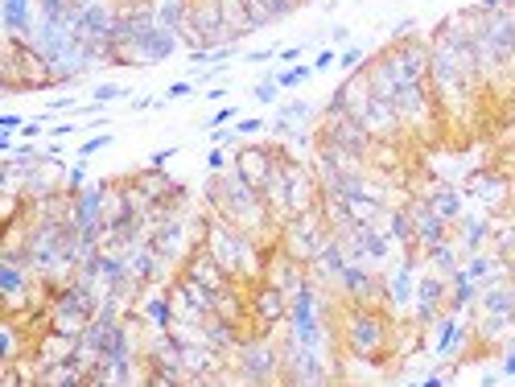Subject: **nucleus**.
Here are the masks:
<instances>
[{"label": "nucleus", "mask_w": 515, "mask_h": 387, "mask_svg": "<svg viewBox=\"0 0 515 387\" xmlns=\"http://www.w3.org/2000/svg\"><path fill=\"white\" fill-rule=\"evenodd\" d=\"M128 108L132 112H153V108H161V99L157 95H136V99H128Z\"/></svg>", "instance_id": "44"}, {"label": "nucleus", "mask_w": 515, "mask_h": 387, "mask_svg": "<svg viewBox=\"0 0 515 387\" xmlns=\"http://www.w3.org/2000/svg\"><path fill=\"white\" fill-rule=\"evenodd\" d=\"M478 383H483V387H495V383H507V379H503V367H495V371H483V375H478Z\"/></svg>", "instance_id": "55"}, {"label": "nucleus", "mask_w": 515, "mask_h": 387, "mask_svg": "<svg viewBox=\"0 0 515 387\" xmlns=\"http://www.w3.org/2000/svg\"><path fill=\"white\" fill-rule=\"evenodd\" d=\"M277 157H281V145L272 140V145H256V140H244V145L235 149V157H231V169L239 173L244 182H252L256 190L268 182V173L277 169Z\"/></svg>", "instance_id": "14"}, {"label": "nucleus", "mask_w": 515, "mask_h": 387, "mask_svg": "<svg viewBox=\"0 0 515 387\" xmlns=\"http://www.w3.org/2000/svg\"><path fill=\"white\" fill-rule=\"evenodd\" d=\"M132 186L141 190L149 202H165L169 194H174V182H169V173H165V169H157V165L136 169V173H132Z\"/></svg>", "instance_id": "27"}, {"label": "nucleus", "mask_w": 515, "mask_h": 387, "mask_svg": "<svg viewBox=\"0 0 515 387\" xmlns=\"http://www.w3.org/2000/svg\"><path fill=\"white\" fill-rule=\"evenodd\" d=\"M421 198H425V202H429V206H433L437 215H441L445 223H450V227H454V223L466 215V202H470V198H466V190H458V186H445V182L429 186Z\"/></svg>", "instance_id": "24"}, {"label": "nucleus", "mask_w": 515, "mask_h": 387, "mask_svg": "<svg viewBox=\"0 0 515 387\" xmlns=\"http://www.w3.org/2000/svg\"><path fill=\"white\" fill-rule=\"evenodd\" d=\"M404 206H408V215H412V252L425 256L429 248H437L441 239L454 235V227L445 223L425 198H404Z\"/></svg>", "instance_id": "13"}, {"label": "nucleus", "mask_w": 515, "mask_h": 387, "mask_svg": "<svg viewBox=\"0 0 515 387\" xmlns=\"http://www.w3.org/2000/svg\"><path fill=\"white\" fill-rule=\"evenodd\" d=\"M301 50H305V46H285L277 58H281V62H297V58H301Z\"/></svg>", "instance_id": "56"}, {"label": "nucleus", "mask_w": 515, "mask_h": 387, "mask_svg": "<svg viewBox=\"0 0 515 387\" xmlns=\"http://www.w3.org/2000/svg\"><path fill=\"white\" fill-rule=\"evenodd\" d=\"M194 91H198V87L182 79V83H169V87H165V99H186V95H194Z\"/></svg>", "instance_id": "46"}, {"label": "nucleus", "mask_w": 515, "mask_h": 387, "mask_svg": "<svg viewBox=\"0 0 515 387\" xmlns=\"http://www.w3.org/2000/svg\"><path fill=\"white\" fill-rule=\"evenodd\" d=\"M0 128H5V132H21V128H25V116L5 112V116H0Z\"/></svg>", "instance_id": "50"}, {"label": "nucleus", "mask_w": 515, "mask_h": 387, "mask_svg": "<svg viewBox=\"0 0 515 387\" xmlns=\"http://www.w3.org/2000/svg\"><path fill=\"white\" fill-rule=\"evenodd\" d=\"M330 46H334V50H338V46H351V29H347V25H334V29H330Z\"/></svg>", "instance_id": "48"}, {"label": "nucleus", "mask_w": 515, "mask_h": 387, "mask_svg": "<svg viewBox=\"0 0 515 387\" xmlns=\"http://www.w3.org/2000/svg\"><path fill=\"white\" fill-rule=\"evenodd\" d=\"M421 272H425V256L421 252H404L400 264H392L384 272V309L392 313V318H404V313L412 309Z\"/></svg>", "instance_id": "5"}, {"label": "nucleus", "mask_w": 515, "mask_h": 387, "mask_svg": "<svg viewBox=\"0 0 515 387\" xmlns=\"http://www.w3.org/2000/svg\"><path fill=\"white\" fill-rule=\"evenodd\" d=\"M71 132H79V124H71V120H62V124H54V128H50V136H54V140H66Z\"/></svg>", "instance_id": "53"}, {"label": "nucleus", "mask_w": 515, "mask_h": 387, "mask_svg": "<svg viewBox=\"0 0 515 387\" xmlns=\"http://www.w3.org/2000/svg\"><path fill=\"white\" fill-rule=\"evenodd\" d=\"M227 367L235 371V383H281V338L277 330H256V334H244L235 342V350L227 355Z\"/></svg>", "instance_id": "3"}, {"label": "nucleus", "mask_w": 515, "mask_h": 387, "mask_svg": "<svg viewBox=\"0 0 515 387\" xmlns=\"http://www.w3.org/2000/svg\"><path fill=\"white\" fill-rule=\"evenodd\" d=\"M231 161H227V149L223 145H211V153H206V173H227Z\"/></svg>", "instance_id": "39"}, {"label": "nucleus", "mask_w": 515, "mask_h": 387, "mask_svg": "<svg viewBox=\"0 0 515 387\" xmlns=\"http://www.w3.org/2000/svg\"><path fill=\"white\" fill-rule=\"evenodd\" d=\"M491 231H495V215H487L483 206H478V210H466V215L454 223V239H458L462 256H474V252L491 248Z\"/></svg>", "instance_id": "21"}, {"label": "nucleus", "mask_w": 515, "mask_h": 387, "mask_svg": "<svg viewBox=\"0 0 515 387\" xmlns=\"http://www.w3.org/2000/svg\"><path fill=\"white\" fill-rule=\"evenodd\" d=\"M392 313L384 305H359L347 301L338 313V342L359 363H384L392 355Z\"/></svg>", "instance_id": "2"}, {"label": "nucleus", "mask_w": 515, "mask_h": 387, "mask_svg": "<svg viewBox=\"0 0 515 387\" xmlns=\"http://www.w3.org/2000/svg\"><path fill=\"white\" fill-rule=\"evenodd\" d=\"M367 58H371V54H367L363 46H342V50H338V70H342V75H351V70H363V66H367Z\"/></svg>", "instance_id": "34"}, {"label": "nucleus", "mask_w": 515, "mask_h": 387, "mask_svg": "<svg viewBox=\"0 0 515 387\" xmlns=\"http://www.w3.org/2000/svg\"><path fill=\"white\" fill-rule=\"evenodd\" d=\"M0 21H5L9 42H25L33 25H38V0H5L0 5Z\"/></svg>", "instance_id": "23"}, {"label": "nucleus", "mask_w": 515, "mask_h": 387, "mask_svg": "<svg viewBox=\"0 0 515 387\" xmlns=\"http://www.w3.org/2000/svg\"><path fill=\"white\" fill-rule=\"evenodd\" d=\"M244 9L252 21V33H256V29H268V25L293 17L301 9V0H244Z\"/></svg>", "instance_id": "25"}, {"label": "nucleus", "mask_w": 515, "mask_h": 387, "mask_svg": "<svg viewBox=\"0 0 515 387\" xmlns=\"http://www.w3.org/2000/svg\"><path fill=\"white\" fill-rule=\"evenodd\" d=\"M239 120V108H219L211 120H206V128H227V124H235Z\"/></svg>", "instance_id": "42"}, {"label": "nucleus", "mask_w": 515, "mask_h": 387, "mask_svg": "<svg viewBox=\"0 0 515 387\" xmlns=\"http://www.w3.org/2000/svg\"><path fill=\"white\" fill-rule=\"evenodd\" d=\"M507 5H511V0H478V5H474V9H478V13H487V17H491V13H503Z\"/></svg>", "instance_id": "49"}, {"label": "nucleus", "mask_w": 515, "mask_h": 387, "mask_svg": "<svg viewBox=\"0 0 515 387\" xmlns=\"http://www.w3.org/2000/svg\"><path fill=\"white\" fill-rule=\"evenodd\" d=\"M417 29V21L412 17H404V21H396V29H392V42H400V38H408V33Z\"/></svg>", "instance_id": "51"}, {"label": "nucleus", "mask_w": 515, "mask_h": 387, "mask_svg": "<svg viewBox=\"0 0 515 387\" xmlns=\"http://www.w3.org/2000/svg\"><path fill=\"white\" fill-rule=\"evenodd\" d=\"M466 198H474L478 206L487 210V215H507V210H515V186L503 169L487 165V169H478L470 173V182H466Z\"/></svg>", "instance_id": "8"}, {"label": "nucleus", "mask_w": 515, "mask_h": 387, "mask_svg": "<svg viewBox=\"0 0 515 387\" xmlns=\"http://www.w3.org/2000/svg\"><path fill=\"white\" fill-rule=\"evenodd\" d=\"M511 330H515V318H511Z\"/></svg>", "instance_id": "59"}, {"label": "nucleus", "mask_w": 515, "mask_h": 387, "mask_svg": "<svg viewBox=\"0 0 515 387\" xmlns=\"http://www.w3.org/2000/svg\"><path fill=\"white\" fill-rule=\"evenodd\" d=\"M252 99L260 108H272V103H281V83H277V70H264V75L252 83Z\"/></svg>", "instance_id": "32"}, {"label": "nucleus", "mask_w": 515, "mask_h": 387, "mask_svg": "<svg viewBox=\"0 0 515 387\" xmlns=\"http://www.w3.org/2000/svg\"><path fill=\"white\" fill-rule=\"evenodd\" d=\"M124 95H128V87H124V83H95L91 103H99V108H108L112 99H124Z\"/></svg>", "instance_id": "36"}, {"label": "nucleus", "mask_w": 515, "mask_h": 387, "mask_svg": "<svg viewBox=\"0 0 515 387\" xmlns=\"http://www.w3.org/2000/svg\"><path fill=\"white\" fill-rule=\"evenodd\" d=\"M116 13H120V9H112V0L87 5V9L79 13V21H75V33H79L83 42H91V46H108V33H112V25H116Z\"/></svg>", "instance_id": "22"}, {"label": "nucleus", "mask_w": 515, "mask_h": 387, "mask_svg": "<svg viewBox=\"0 0 515 387\" xmlns=\"http://www.w3.org/2000/svg\"><path fill=\"white\" fill-rule=\"evenodd\" d=\"M248 313H252V326L256 330H281L285 318H289V293L268 285V280H260V285L248 289Z\"/></svg>", "instance_id": "11"}, {"label": "nucleus", "mask_w": 515, "mask_h": 387, "mask_svg": "<svg viewBox=\"0 0 515 387\" xmlns=\"http://www.w3.org/2000/svg\"><path fill=\"white\" fill-rule=\"evenodd\" d=\"M206 132H211V145H235V140H239V132H235V124H227V128H206Z\"/></svg>", "instance_id": "41"}, {"label": "nucleus", "mask_w": 515, "mask_h": 387, "mask_svg": "<svg viewBox=\"0 0 515 387\" xmlns=\"http://www.w3.org/2000/svg\"><path fill=\"white\" fill-rule=\"evenodd\" d=\"M62 108H75V99H50V112H62Z\"/></svg>", "instance_id": "58"}, {"label": "nucleus", "mask_w": 515, "mask_h": 387, "mask_svg": "<svg viewBox=\"0 0 515 387\" xmlns=\"http://www.w3.org/2000/svg\"><path fill=\"white\" fill-rule=\"evenodd\" d=\"M462 248H458V239L450 235V239H441L437 248H429L425 252V268H433V272H441V276H450L454 268H462Z\"/></svg>", "instance_id": "28"}, {"label": "nucleus", "mask_w": 515, "mask_h": 387, "mask_svg": "<svg viewBox=\"0 0 515 387\" xmlns=\"http://www.w3.org/2000/svg\"><path fill=\"white\" fill-rule=\"evenodd\" d=\"M178 272H186V276H194L198 280V285H206V289H211V293H223L227 285H235V280L227 276V268L215 260V252L211 248H206V243H198V248L178 264Z\"/></svg>", "instance_id": "20"}, {"label": "nucleus", "mask_w": 515, "mask_h": 387, "mask_svg": "<svg viewBox=\"0 0 515 387\" xmlns=\"http://www.w3.org/2000/svg\"><path fill=\"white\" fill-rule=\"evenodd\" d=\"M445 297H450V280H445L441 272H433V268H425L421 280H417V297H412L408 318L429 330L441 313H445Z\"/></svg>", "instance_id": "12"}, {"label": "nucleus", "mask_w": 515, "mask_h": 387, "mask_svg": "<svg viewBox=\"0 0 515 387\" xmlns=\"http://www.w3.org/2000/svg\"><path fill=\"white\" fill-rule=\"evenodd\" d=\"M87 186V157H79L71 169H66V178H62V190L66 194H79Z\"/></svg>", "instance_id": "35"}, {"label": "nucleus", "mask_w": 515, "mask_h": 387, "mask_svg": "<svg viewBox=\"0 0 515 387\" xmlns=\"http://www.w3.org/2000/svg\"><path fill=\"white\" fill-rule=\"evenodd\" d=\"M112 145H116V136H112V132H99V136L83 140V145H79V157H95V153H103V149H112Z\"/></svg>", "instance_id": "38"}, {"label": "nucleus", "mask_w": 515, "mask_h": 387, "mask_svg": "<svg viewBox=\"0 0 515 387\" xmlns=\"http://www.w3.org/2000/svg\"><path fill=\"white\" fill-rule=\"evenodd\" d=\"M231 66H223V62H215V66H206V70H198V79H194V87H206V83H219L223 75H227Z\"/></svg>", "instance_id": "40"}, {"label": "nucleus", "mask_w": 515, "mask_h": 387, "mask_svg": "<svg viewBox=\"0 0 515 387\" xmlns=\"http://www.w3.org/2000/svg\"><path fill=\"white\" fill-rule=\"evenodd\" d=\"M384 231H388V239L396 243V252H412V215H408V206H404V202L388 210Z\"/></svg>", "instance_id": "29"}, {"label": "nucleus", "mask_w": 515, "mask_h": 387, "mask_svg": "<svg viewBox=\"0 0 515 387\" xmlns=\"http://www.w3.org/2000/svg\"><path fill=\"white\" fill-rule=\"evenodd\" d=\"M347 264H351V256H347V248H342V239L338 235H330L326 243H322V252L305 264V272H309V280H318L322 289H338V280H342V272H347Z\"/></svg>", "instance_id": "18"}, {"label": "nucleus", "mask_w": 515, "mask_h": 387, "mask_svg": "<svg viewBox=\"0 0 515 387\" xmlns=\"http://www.w3.org/2000/svg\"><path fill=\"white\" fill-rule=\"evenodd\" d=\"M277 54H281V50H248V54H244V62H272Z\"/></svg>", "instance_id": "54"}, {"label": "nucleus", "mask_w": 515, "mask_h": 387, "mask_svg": "<svg viewBox=\"0 0 515 387\" xmlns=\"http://www.w3.org/2000/svg\"><path fill=\"white\" fill-rule=\"evenodd\" d=\"M314 75H318L314 66H289V70H277V83H281V91H293V87L309 83Z\"/></svg>", "instance_id": "33"}, {"label": "nucleus", "mask_w": 515, "mask_h": 387, "mask_svg": "<svg viewBox=\"0 0 515 387\" xmlns=\"http://www.w3.org/2000/svg\"><path fill=\"white\" fill-rule=\"evenodd\" d=\"M112 190H116V182H87L79 194H71V223L75 227H95V223L108 219Z\"/></svg>", "instance_id": "17"}, {"label": "nucleus", "mask_w": 515, "mask_h": 387, "mask_svg": "<svg viewBox=\"0 0 515 387\" xmlns=\"http://www.w3.org/2000/svg\"><path fill=\"white\" fill-rule=\"evenodd\" d=\"M342 301H359V305H384V272L375 264H363V260H351L347 272H342L338 289Z\"/></svg>", "instance_id": "10"}, {"label": "nucleus", "mask_w": 515, "mask_h": 387, "mask_svg": "<svg viewBox=\"0 0 515 387\" xmlns=\"http://www.w3.org/2000/svg\"><path fill=\"white\" fill-rule=\"evenodd\" d=\"M190 5H194V0H157V25L182 33L186 21H190Z\"/></svg>", "instance_id": "30"}, {"label": "nucleus", "mask_w": 515, "mask_h": 387, "mask_svg": "<svg viewBox=\"0 0 515 387\" xmlns=\"http://www.w3.org/2000/svg\"><path fill=\"white\" fill-rule=\"evenodd\" d=\"M141 322H149V330H169L178 318H174V301H169V293H157L149 289L141 297Z\"/></svg>", "instance_id": "26"}, {"label": "nucleus", "mask_w": 515, "mask_h": 387, "mask_svg": "<svg viewBox=\"0 0 515 387\" xmlns=\"http://www.w3.org/2000/svg\"><path fill=\"white\" fill-rule=\"evenodd\" d=\"M277 116L289 120L293 128H301V124H314L322 112H318L309 99H281V103H277Z\"/></svg>", "instance_id": "31"}, {"label": "nucleus", "mask_w": 515, "mask_h": 387, "mask_svg": "<svg viewBox=\"0 0 515 387\" xmlns=\"http://www.w3.org/2000/svg\"><path fill=\"white\" fill-rule=\"evenodd\" d=\"M342 239V248H347L351 260H363V264H375V268H384L396 252V243L388 239L384 223H355L338 235Z\"/></svg>", "instance_id": "7"}, {"label": "nucleus", "mask_w": 515, "mask_h": 387, "mask_svg": "<svg viewBox=\"0 0 515 387\" xmlns=\"http://www.w3.org/2000/svg\"><path fill=\"white\" fill-rule=\"evenodd\" d=\"M334 231H330V223H326V215H322V206H314V210H305V215H293V219H285L281 223V248H289L301 264H309L318 252H322V243L330 239Z\"/></svg>", "instance_id": "4"}, {"label": "nucleus", "mask_w": 515, "mask_h": 387, "mask_svg": "<svg viewBox=\"0 0 515 387\" xmlns=\"http://www.w3.org/2000/svg\"><path fill=\"white\" fill-rule=\"evenodd\" d=\"M318 140H326V145L351 153V157H359V161H371V149H375V136H371L359 120H351V116H322Z\"/></svg>", "instance_id": "9"}, {"label": "nucleus", "mask_w": 515, "mask_h": 387, "mask_svg": "<svg viewBox=\"0 0 515 387\" xmlns=\"http://www.w3.org/2000/svg\"><path fill=\"white\" fill-rule=\"evenodd\" d=\"M178 157V145H165V149H157V153H149V165H157V169H165V161H174Z\"/></svg>", "instance_id": "47"}, {"label": "nucleus", "mask_w": 515, "mask_h": 387, "mask_svg": "<svg viewBox=\"0 0 515 387\" xmlns=\"http://www.w3.org/2000/svg\"><path fill=\"white\" fill-rule=\"evenodd\" d=\"M42 132H50V128H46V120H38V116H33V120H25V128H21L17 136H21V140H38Z\"/></svg>", "instance_id": "43"}, {"label": "nucleus", "mask_w": 515, "mask_h": 387, "mask_svg": "<svg viewBox=\"0 0 515 387\" xmlns=\"http://www.w3.org/2000/svg\"><path fill=\"white\" fill-rule=\"evenodd\" d=\"M17 149V140H13V132H0V153H13Z\"/></svg>", "instance_id": "57"}, {"label": "nucleus", "mask_w": 515, "mask_h": 387, "mask_svg": "<svg viewBox=\"0 0 515 387\" xmlns=\"http://www.w3.org/2000/svg\"><path fill=\"white\" fill-rule=\"evenodd\" d=\"M445 379H450V371H425L421 375V387H441Z\"/></svg>", "instance_id": "52"}, {"label": "nucleus", "mask_w": 515, "mask_h": 387, "mask_svg": "<svg viewBox=\"0 0 515 387\" xmlns=\"http://www.w3.org/2000/svg\"><path fill=\"white\" fill-rule=\"evenodd\" d=\"M330 66H338V50H334V46H326V50L314 58V70H318V75H322V70H330Z\"/></svg>", "instance_id": "45"}, {"label": "nucleus", "mask_w": 515, "mask_h": 387, "mask_svg": "<svg viewBox=\"0 0 515 387\" xmlns=\"http://www.w3.org/2000/svg\"><path fill=\"white\" fill-rule=\"evenodd\" d=\"M305 276H309L305 264H301L289 248H281V239H277V243H268V256H264V280H268V285H277V289L293 293Z\"/></svg>", "instance_id": "19"}, {"label": "nucleus", "mask_w": 515, "mask_h": 387, "mask_svg": "<svg viewBox=\"0 0 515 387\" xmlns=\"http://www.w3.org/2000/svg\"><path fill=\"white\" fill-rule=\"evenodd\" d=\"M433 330V359H454L458 355V350L474 338V326H470V313H450V309H445L441 313V318L429 326Z\"/></svg>", "instance_id": "16"}, {"label": "nucleus", "mask_w": 515, "mask_h": 387, "mask_svg": "<svg viewBox=\"0 0 515 387\" xmlns=\"http://www.w3.org/2000/svg\"><path fill=\"white\" fill-rule=\"evenodd\" d=\"M235 132H239V140H252L256 132H268V120L264 116H239L235 120Z\"/></svg>", "instance_id": "37"}, {"label": "nucleus", "mask_w": 515, "mask_h": 387, "mask_svg": "<svg viewBox=\"0 0 515 387\" xmlns=\"http://www.w3.org/2000/svg\"><path fill=\"white\" fill-rule=\"evenodd\" d=\"M165 293H169V301H174V318L178 322H206L215 313V297L219 293H211L206 285H198L194 276H186V272H174V280L165 285Z\"/></svg>", "instance_id": "6"}, {"label": "nucleus", "mask_w": 515, "mask_h": 387, "mask_svg": "<svg viewBox=\"0 0 515 387\" xmlns=\"http://www.w3.org/2000/svg\"><path fill=\"white\" fill-rule=\"evenodd\" d=\"M202 243L215 252V260L227 268V276L231 280H239V285H260L264 280V256H268V248L260 239H252L244 227H235L231 219H223V215H215V210H206V235H202Z\"/></svg>", "instance_id": "1"}, {"label": "nucleus", "mask_w": 515, "mask_h": 387, "mask_svg": "<svg viewBox=\"0 0 515 387\" xmlns=\"http://www.w3.org/2000/svg\"><path fill=\"white\" fill-rule=\"evenodd\" d=\"M178 50H182V33H178V29L149 25V29H141V38L132 42V66H157V62H169Z\"/></svg>", "instance_id": "15"}]
</instances>
